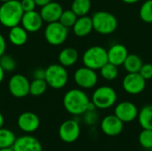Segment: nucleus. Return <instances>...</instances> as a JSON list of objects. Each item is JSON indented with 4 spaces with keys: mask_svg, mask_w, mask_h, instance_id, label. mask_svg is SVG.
Returning a JSON list of instances; mask_svg holds the SVG:
<instances>
[{
    "mask_svg": "<svg viewBox=\"0 0 152 151\" xmlns=\"http://www.w3.org/2000/svg\"><path fill=\"white\" fill-rule=\"evenodd\" d=\"M4 123V116L2 115V113L0 112V128L3 127Z\"/></svg>",
    "mask_w": 152,
    "mask_h": 151,
    "instance_id": "nucleus-40",
    "label": "nucleus"
},
{
    "mask_svg": "<svg viewBox=\"0 0 152 151\" xmlns=\"http://www.w3.org/2000/svg\"><path fill=\"white\" fill-rule=\"evenodd\" d=\"M16 137L14 133L6 128H0V149H6L12 148Z\"/></svg>",
    "mask_w": 152,
    "mask_h": 151,
    "instance_id": "nucleus-25",
    "label": "nucleus"
},
{
    "mask_svg": "<svg viewBox=\"0 0 152 151\" xmlns=\"http://www.w3.org/2000/svg\"><path fill=\"white\" fill-rule=\"evenodd\" d=\"M78 57L79 54L77 49L73 47H66L60 52L58 55V60L61 65L68 68L75 65L78 60Z\"/></svg>",
    "mask_w": 152,
    "mask_h": 151,
    "instance_id": "nucleus-21",
    "label": "nucleus"
},
{
    "mask_svg": "<svg viewBox=\"0 0 152 151\" xmlns=\"http://www.w3.org/2000/svg\"><path fill=\"white\" fill-rule=\"evenodd\" d=\"M34 1H35L37 6L42 7V6H44V5H45V4H49V3L52 2L53 0H34Z\"/></svg>",
    "mask_w": 152,
    "mask_h": 151,
    "instance_id": "nucleus-37",
    "label": "nucleus"
},
{
    "mask_svg": "<svg viewBox=\"0 0 152 151\" xmlns=\"http://www.w3.org/2000/svg\"><path fill=\"white\" fill-rule=\"evenodd\" d=\"M80 125L74 119H68L61 123L59 128V136L66 143L75 142L80 136Z\"/></svg>",
    "mask_w": 152,
    "mask_h": 151,
    "instance_id": "nucleus-11",
    "label": "nucleus"
},
{
    "mask_svg": "<svg viewBox=\"0 0 152 151\" xmlns=\"http://www.w3.org/2000/svg\"><path fill=\"white\" fill-rule=\"evenodd\" d=\"M86 117H85V121L88 124V125H93L96 122L97 120V116L94 111H86Z\"/></svg>",
    "mask_w": 152,
    "mask_h": 151,
    "instance_id": "nucleus-34",
    "label": "nucleus"
},
{
    "mask_svg": "<svg viewBox=\"0 0 152 151\" xmlns=\"http://www.w3.org/2000/svg\"><path fill=\"white\" fill-rule=\"evenodd\" d=\"M68 35L69 28L59 21L47 23V26L45 28V38L49 44L53 46L64 44Z\"/></svg>",
    "mask_w": 152,
    "mask_h": 151,
    "instance_id": "nucleus-7",
    "label": "nucleus"
},
{
    "mask_svg": "<svg viewBox=\"0 0 152 151\" xmlns=\"http://www.w3.org/2000/svg\"><path fill=\"white\" fill-rule=\"evenodd\" d=\"M4 69H2V67L0 66V84L3 82V80H4Z\"/></svg>",
    "mask_w": 152,
    "mask_h": 151,
    "instance_id": "nucleus-38",
    "label": "nucleus"
},
{
    "mask_svg": "<svg viewBox=\"0 0 152 151\" xmlns=\"http://www.w3.org/2000/svg\"><path fill=\"white\" fill-rule=\"evenodd\" d=\"M143 62L140 56L136 54H128L123 66L127 73H139Z\"/></svg>",
    "mask_w": 152,
    "mask_h": 151,
    "instance_id": "nucleus-23",
    "label": "nucleus"
},
{
    "mask_svg": "<svg viewBox=\"0 0 152 151\" xmlns=\"http://www.w3.org/2000/svg\"><path fill=\"white\" fill-rule=\"evenodd\" d=\"M69 79V74L65 67L59 64H51L45 69V80L46 81L48 86L53 89H61L63 88Z\"/></svg>",
    "mask_w": 152,
    "mask_h": 151,
    "instance_id": "nucleus-4",
    "label": "nucleus"
},
{
    "mask_svg": "<svg viewBox=\"0 0 152 151\" xmlns=\"http://www.w3.org/2000/svg\"><path fill=\"white\" fill-rule=\"evenodd\" d=\"M139 74L147 81L152 78V64L151 63H143Z\"/></svg>",
    "mask_w": 152,
    "mask_h": 151,
    "instance_id": "nucleus-32",
    "label": "nucleus"
},
{
    "mask_svg": "<svg viewBox=\"0 0 152 151\" xmlns=\"http://www.w3.org/2000/svg\"><path fill=\"white\" fill-rule=\"evenodd\" d=\"M0 66L4 72H12L16 69V61L11 55L3 54L0 57Z\"/></svg>",
    "mask_w": 152,
    "mask_h": 151,
    "instance_id": "nucleus-31",
    "label": "nucleus"
},
{
    "mask_svg": "<svg viewBox=\"0 0 152 151\" xmlns=\"http://www.w3.org/2000/svg\"><path fill=\"white\" fill-rule=\"evenodd\" d=\"M20 4L24 12L34 11L36 8V3L34 0H20Z\"/></svg>",
    "mask_w": 152,
    "mask_h": 151,
    "instance_id": "nucleus-33",
    "label": "nucleus"
},
{
    "mask_svg": "<svg viewBox=\"0 0 152 151\" xmlns=\"http://www.w3.org/2000/svg\"><path fill=\"white\" fill-rule=\"evenodd\" d=\"M123 89L129 94L137 95L146 87V80L139 73H127L122 81Z\"/></svg>",
    "mask_w": 152,
    "mask_h": 151,
    "instance_id": "nucleus-10",
    "label": "nucleus"
},
{
    "mask_svg": "<svg viewBox=\"0 0 152 151\" xmlns=\"http://www.w3.org/2000/svg\"><path fill=\"white\" fill-rule=\"evenodd\" d=\"M102 132L110 137L119 135L124 129V123L114 114L106 116L101 122Z\"/></svg>",
    "mask_w": 152,
    "mask_h": 151,
    "instance_id": "nucleus-13",
    "label": "nucleus"
},
{
    "mask_svg": "<svg viewBox=\"0 0 152 151\" xmlns=\"http://www.w3.org/2000/svg\"><path fill=\"white\" fill-rule=\"evenodd\" d=\"M77 18H78L77 15L71 9L65 10V11L63 10V12L59 19V22H61L66 28H69L73 27V25L75 24Z\"/></svg>",
    "mask_w": 152,
    "mask_h": 151,
    "instance_id": "nucleus-28",
    "label": "nucleus"
},
{
    "mask_svg": "<svg viewBox=\"0 0 152 151\" xmlns=\"http://www.w3.org/2000/svg\"><path fill=\"white\" fill-rule=\"evenodd\" d=\"M100 73H101V76L104 79L108 81H112L118 77V66L110 62H107L102 68L100 69Z\"/></svg>",
    "mask_w": 152,
    "mask_h": 151,
    "instance_id": "nucleus-27",
    "label": "nucleus"
},
{
    "mask_svg": "<svg viewBox=\"0 0 152 151\" xmlns=\"http://www.w3.org/2000/svg\"><path fill=\"white\" fill-rule=\"evenodd\" d=\"M107 53H108L109 62L118 67L123 65L127 55L129 54L127 48L124 44H113L109 50H107Z\"/></svg>",
    "mask_w": 152,
    "mask_h": 151,
    "instance_id": "nucleus-18",
    "label": "nucleus"
},
{
    "mask_svg": "<svg viewBox=\"0 0 152 151\" xmlns=\"http://www.w3.org/2000/svg\"><path fill=\"white\" fill-rule=\"evenodd\" d=\"M82 60L86 67L94 70L100 69L107 62H109L107 50L99 45L92 46L86 50Z\"/></svg>",
    "mask_w": 152,
    "mask_h": 151,
    "instance_id": "nucleus-5",
    "label": "nucleus"
},
{
    "mask_svg": "<svg viewBox=\"0 0 152 151\" xmlns=\"http://www.w3.org/2000/svg\"><path fill=\"white\" fill-rule=\"evenodd\" d=\"M74 81L82 89H91L98 83V75L95 70L84 66L75 71Z\"/></svg>",
    "mask_w": 152,
    "mask_h": 151,
    "instance_id": "nucleus-9",
    "label": "nucleus"
},
{
    "mask_svg": "<svg viewBox=\"0 0 152 151\" xmlns=\"http://www.w3.org/2000/svg\"><path fill=\"white\" fill-rule=\"evenodd\" d=\"M138 108L131 101H121L118 103L114 109V115L124 124L134 121L138 117Z\"/></svg>",
    "mask_w": 152,
    "mask_h": 151,
    "instance_id": "nucleus-12",
    "label": "nucleus"
},
{
    "mask_svg": "<svg viewBox=\"0 0 152 151\" xmlns=\"http://www.w3.org/2000/svg\"><path fill=\"white\" fill-rule=\"evenodd\" d=\"M137 118L142 129L152 130V104L143 106L139 110Z\"/></svg>",
    "mask_w": 152,
    "mask_h": 151,
    "instance_id": "nucleus-22",
    "label": "nucleus"
},
{
    "mask_svg": "<svg viewBox=\"0 0 152 151\" xmlns=\"http://www.w3.org/2000/svg\"><path fill=\"white\" fill-rule=\"evenodd\" d=\"M45 69H36L33 72V78L35 79H45Z\"/></svg>",
    "mask_w": 152,
    "mask_h": 151,
    "instance_id": "nucleus-35",
    "label": "nucleus"
},
{
    "mask_svg": "<svg viewBox=\"0 0 152 151\" xmlns=\"http://www.w3.org/2000/svg\"><path fill=\"white\" fill-rule=\"evenodd\" d=\"M28 31L20 25L14 26L10 28L8 38L11 44L15 46H21L28 41Z\"/></svg>",
    "mask_w": 152,
    "mask_h": 151,
    "instance_id": "nucleus-20",
    "label": "nucleus"
},
{
    "mask_svg": "<svg viewBox=\"0 0 152 151\" xmlns=\"http://www.w3.org/2000/svg\"><path fill=\"white\" fill-rule=\"evenodd\" d=\"M43 22L44 20L40 13L36 10L24 12L20 21L21 26L28 33H34L40 30L43 26Z\"/></svg>",
    "mask_w": 152,
    "mask_h": 151,
    "instance_id": "nucleus-16",
    "label": "nucleus"
},
{
    "mask_svg": "<svg viewBox=\"0 0 152 151\" xmlns=\"http://www.w3.org/2000/svg\"><path fill=\"white\" fill-rule=\"evenodd\" d=\"M5 50H6V41L4 36L2 34H0V57L3 54H4Z\"/></svg>",
    "mask_w": 152,
    "mask_h": 151,
    "instance_id": "nucleus-36",
    "label": "nucleus"
},
{
    "mask_svg": "<svg viewBox=\"0 0 152 151\" xmlns=\"http://www.w3.org/2000/svg\"><path fill=\"white\" fill-rule=\"evenodd\" d=\"M92 21L94 30L102 35L112 34L118 28V22L116 16L106 11H99L93 14Z\"/></svg>",
    "mask_w": 152,
    "mask_h": 151,
    "instance_id": "nucleus-3",
    "label": "nucleus"
},
{
    "mask_svg": "<svg viewBox=\"0 0 152 151\" xmlns=\"http://www.w3.org/2000/svg\"><path fill=\"white\" fill-rule=\"evenodd\" d=\"M30 82L21 74H14L8 82V89L10 93L15 98H24L29 94Z\"/></svg>",
    "mask_w": 152,
    "mask_h": 151,
    "instance_id": "nucleus-8",
    "label": "nucleus"
},
{
    "mask_svg": "<svg viewBox=\"0 0 152 151\" xmlns=\"http://www.w3.org/2000/svg\"><path fill=\"white\" fill-rule=\"evenodd\" d=\"M125 4H135L137 2H139L140 0H122Z\"/></svg>",
    "mask_w": 152,
    "mask_h": 151,
    "instance_id": "nucleus-39",
    "label": "nucleus"
},
{
    "mask_svg": "<svg viewBox=\"0 0 152 151\" xmlns=\"http://www.w3.org/2000/svg\"><path fill=\"white\" fill-rule=\"evenodd\" d=\"M63 12L62 6L54 1L50 2L49 4L44 5L41 7V10L39 12L44 22L51 23L59 21V19Z\"/></svg>",
    "mask_w": 152,
    "mask_h": 151,
    "instance_id": "nucleus-17",
    "label": "nucleus"
},
{
    "mask_svg": "<svg viewBox=\"0 0 152 151\" xmlns=\"http://www.w3.org/2000/svg\"><path fill=\"white\" fill-rule=\"evenodd\" d=\"M23 13L24 12L19 0L2 3L0 6V23L9 28L20 25Z\"/></svg>",
    "mask_w": 152,
    "mask_h": 151,
    "instance_id": "nucleus-2",
    "label": "nucleus"
},
{
    "mask_svg": "<svg viewBox=\"0 0 152 151\" xmlns=\"http://www.w3.org/2000/svg\"><path fill=\"white\" fill-rule=\"evenodd\" d=\"M72 29L73 33L78 37H85L88 36L92 30H94L92 18L87 15L78 17L72 27Z\"/></svg>",
    "mask_w": 152,
    "mask_h": 151,
    "instance_id": "nucleus-19",
    "label": "nucleus"
},
{
    "mask_svg": "<svg viewBox=\"0 0 152 151\" xmlns=\"http://www.w3.org/2000/svg\"><path fill=\"white\" fill-rule=\"evenodd\" d=\"M17 125L25 133H33L38 129L40 125V119L36 113L25 111L19 116L17 119Z\"/></svg>",
    "mask_w": 152,
    "mask_h": 151,
    "instance_id": "nucleus-14",
    "label": "nucleus"
},
{
    "mask_svg": "<svg viewBox=\"0 0 152 151\" xmlns=\"http://www.w3.org/2000/svg\"><path fill=\"white\" fill-rule=\"evenodd\" d=\"M138 141L140 145L145 150L152 149V130L149 129H142L140 133Z\"/></svg>",
    "mask_w": 152,
    "mask_h": 151,
    "instance_id": "nucleus-30",
    "label": "nucleus"
},
{
    "mask_svg": "<svg viewBox=\"0 0 152 151\" xmlns=\"http://www.w3.org/2000/svg\"><path fill=\"white\" fill-rule=\"evenodd\" d=\"M12 148L13 151H43L41 142L31 135H23L16 138Z\"/></svg>",
    "mask_w": 152,
    "mask_h": 151,
    "instance_id": "nucleus-15",
    "label": "nucleus"
},
{
    "mask_svg": "<svg viewBox=\"0 0 152 151\" xmlns=\"http://www.w3.org/2000/svg\"><path fill=\"white\" fill-rule=\"evenodd\" d=\"M0 151H13L12 148H6V149H0Z\"/></svg>",
    "mask_w": 152,
    "mask_h": 151,
    "instance_id": "nucleus-41",
    "label": "nucleus"
},
{
    "mask_svg": "<svg viewBox=\"0 0 152 151\" xmlns=\"http://www.w3.org/2000/svg\"><path fill=\"white\" fill-rule=\"evenodd\" d=\"M89 97L81 89H71L63 97V106L66 111L74 116L85 114L90 103Z\"/></svg>",
    "mask_w": 152,
    "mask_h": 151,
    "instance_id": "nucleus-1",
    "label": "nucleus"
},
{
    "mask_svg": "<svg viewBox=\"0 0 152 151\" xmlns=\"http://www.w3.org/2000/svg\"><path fill=\"white\" fill-rule=\"evenodd\" d=\"M139 15L143 22L152 23V0H147L142 4Z\"/></svg>",
    "mask_w": 152,
    "mask_h": 151,
    "instance_id": "nucleus-29",
    "label": "nucleus"
},
{
    "mask_svg": "<svg viewBox=\"0 0 152 151\" xmlns=\"http://www.w3.org/2000/svg\"><path fill=\"white\" fill-rule=\"evenodd\" d=\"M117 100L118 94L116 91L109 85H102L94 92L91 101L94 104L96 109H107L114 106Z\"/></svg>",
    "mask_w": 152,
    "mask_h": 151,
    "instance_id": "nucleus-6",
    "label": "nucleus"
},
{
    "mask_svg": "<svg viewBox=\"0 0 152 151\" xmlns=\"http://www.w3.org/2000/svg\"><path fill=\"white\" fill-rule=\"evenodd\" d=\"M91 0H74L71 4V10L77 17L87 15L91 10Z\"/></svg>",
    "mask_w": 152,
    "mask_h": 151,
    "instance_id": "nucleus-24",
    "label": "nucleus"
},
{
    "mask_svg": "<svg viewBox=\"0 0 152 151\" xmlns=\"http://www.w3.org/2000/svg\"><path fill=\"white\" fill-rule=\"evenodd\" d=\"M2 3H4V2H7V1H11V0H0Z\"/></svg>",
    "mask_w": 152,
    "mask_h": 151,
    "instance_id": "nucleus-42",
    "label": "nucleus"
},
{
    "mask_svg": "<svg viewBox=\"0 0 152 151\" xmlns=\"http://www.w3.org/2000/svg\"><path fill=\"white\" fill-rule=\"evenodd\" d=\"M47 87L48 85L45 79L33 78L29 85V94L32 96H41L46 92Z\"/></svg>",
    "mask_w": 152,
    "mask_h": 151,
    "instance_id": "nucleus-26",
    "label": "nucleus"
}]
</instances>
